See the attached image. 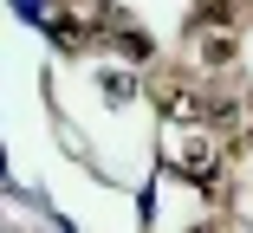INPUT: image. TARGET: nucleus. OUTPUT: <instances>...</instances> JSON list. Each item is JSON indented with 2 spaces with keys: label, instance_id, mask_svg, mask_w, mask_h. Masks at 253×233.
<instances>
[{
  "label": "nucleus",
  "instance_id": "2",
  "mask_svg": "<svg viewBox=\"0 0 253 233\" xmlns=\"http://www.w3.org/2000/svg\"><path fill=\"white\" fill-rule=\"evenodd\" d=\"M156 104H163L169 117H182V123H188V117H208V104H201L188 84H156Z\"/></svg>",
  "mask_w": 253,
  "mask_h": 233
},
{
  "label": "nucleus",
  "instance_id": "1",
  "mask_svg": "<svg viewBox=\"0 0 253 233\" xmlns=\"http://www.w3.org/2000/svg\"><path fill=\"white\" fill-rule=\"evenodd\" d=\"M175 168L188 181H214L221 175V149L208 143V136H188V143H175Z\"/></svg>",
  "mask_w": 253,
  "mask_h": 233
}]
</instances>
